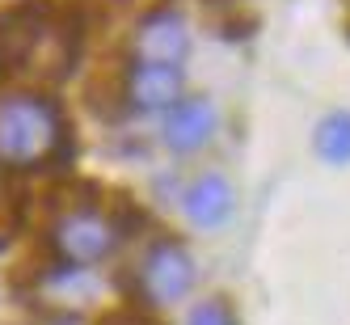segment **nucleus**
I'll use <instances>...</instances> for the list:
<instances>
[{
	"mask_svg": "<svg viewBox=\"0 0 350 325\" xmlns=\"http://www.w3.org/2000/svg\"><path fill=\"white\" fill-rule=\"evenodd\" d=\"M68 153V122L59 106L42 93H0V165L5 169H46Z\"/></svg>",
	"mask_w": 350,
	"mask_h": 325,
	"instance_id": "obj_1",
	"label": "nucleus"
},
{
	"mask_svg": "<svg viewBox=\"0 0 350 325\" xmlns=\"http://www.w3.org/2000/svg\"><path fill=\"white\" fill-rule=\"evenodd\" d=\"M194 279H198V266L190 258V249L178 241L148 245V254L135 266V287H139V300L148 309H165V304L186 300Z\"/></svg>",
	"mask_w": 350,
	"mask_h": 325,
	"instance_id": "obj_2",
	"label": "nucleus"
},
{
	"mask_svg": "<svg viewBox=\"0 0 350 325\" xmlns=\"http://www.w3.org/2000/svg\"><path fill=\"white\" fill-rule=\"evenodd\" d=\"M55 254L68 266H97L102 258H110V249L118 245V229L106 211H93V207H77V211H64L55 233H51Z\"/></svg>",
	"mask_w": 350,
	"mask_h": 325,
	"instance_id": "obj_3",
	"label": "nucleus"
},
{
	"mask_svg": "<svg viewBox=\"0 0 350 325\" xmlns=\"http://www.w3.org/2000/svg\"><path fill=\"white\" fill-rule=\"evenodd\" d=\"M46 26H51V9L42 0H17L0 13V77H13L34 64Z\"/></svg>",
	"mask_w": 350,
	"mask_h": 325,
	"instance_id": "obj_4",
	"label": "nucleus"
},
{
	"mask_svg": "<svg viewBox=\"0 0 350 325\" xmlns=\"http://www.w3.org/2000/svg\"><path fill=\"white\" fill-rule=\"evenodd\" d=\"M127 106L131 110H144V114H157V110H173L182 102V68L173 64H148V60H135L131 72H127Z\"/></svg>",
	"mask_w": 350,
	"mask_h": 325,
	"instance_id": "obj_5",
	"label": "nucleus"
},
{
	"mask_svg": "<svg viewBox=\"0 0 350 325\" xmlns=\"http://www.w3.org/2000/svg\"><path fill=\"white\" fill-rule=\"evenodd\" d=\"M215 127H219V114H215V106L207 102V97H182V102L165 114V131L161 135H165L169 153L190 157V153H198V148L211 144Z\"/></svg>",
	"mask_w": 350,
	"mask_h": 325,
	"instance_id": "obj_6",
	"label": "nucleus"
},
{
	"mask_svg": "<svg viewBox=\"0 0 350 325\" xmlns=\"http://www.w3.org/2000/svg\"><path fill=\"white\" fill-rule=\"evenodd\" d=\"M190 51V30H186V21L182 13H173V9H157V13H148L139 21V30H135V55L148 60V64H173L178 68Z\"/></svg>",
	"mask_w": 350,
	"mask_h": 325,
	"instance_id": "obj_7",
	"label": "nucleus"
},
{
	"mask_svg": "<svg viewBox=\"0 0 350 325\" xmlns=\"http://www.w3.org/2000/svg\"><path fill=\"white\" fill-rule=\"evenodd\" d=\"M182 211L194 229H224L237 211V190L224 173H198V178L182 190Z\"/></svg>",
	"mask_w": 350,
	"mask_h": 325,
	"instance_id": "obj_8",
	"label": "nucleus"
},
{
	"mask_svg": "<svg viewBox=\"0 0 350 325\" xmlns=\"http://www.w3.org/2000/svg\"><path fill=\"white\" fill-rule=\"evenodd\" d=\"M312 148L325 165H350V110H334L317 122Z\"/></svg>",
	"mask_w": 350,
	"mask_h": 325,
	"instance_id": "obj_9",
	"label": "nucleus"
},
{
	"mask_svg": "<svg viewBox=\"0 0 350 325\" xmlns=\"http://www.w3.org/2000/svg\"><path fill=\"white\" fill-rule=\"evenodd\" d=\"M186 325H241V321H237V313H232L228 300H224V296H211V300H203V304L190 309Z\"/></svg>",
	"mask_w": 350,
	"mask_h": 325,
	"instance_id": "obj_10",
	"label": "nucleus"
},
{
	"mask_svg": "<svg viewBox=\"0 0 350 325\" xmlns=\"http://www.w3.org/2000/svg\"><path fill=\"white\" fill-rule=\"evenodd\" d=\"M17 224H21V207H17V198L0 186V249H5L17 233Z\"/></svg>",
	"mask_w": 350,
	"mask_h": 325,
	"instance_id": "obj_11",
	"label": "nucleus"
},
{
	"mask_svg": "<svg viewBox=\"0 0 350 325\" xmlns=\"http://www.w3.org/2000/svg\"><path fill=\"white\" fill-rule=\"evenodd\" d=\"M97 325H161L148 309H118V313H106Z\"/></svg>",
	"mask_w": 350,
	"mask_h": 325,
	"instance_id": "obj_12",
	"label": "nucleus"
}]
</instances>
